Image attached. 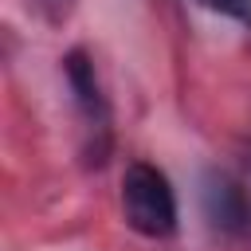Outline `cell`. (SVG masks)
<instances>
[{
    "mask_svg": "<svg viewBox=\"0 0 251 251\" xmlns=\"http://www.w3.org/2000/svg\"><path fill=\"white\" fill-rule=\"evenodd\" d=\"M122 216L126 224L145 239H165L176 231V196L169 176L149 165L133 161L122 173Z\"/></svg>",
    "mask_w": 251,
    "mask_h": 251,
    "instance_id": "cell-1",
    "label": "cell"
},
{
    "mask_svg": "<svg viewBox=\"0 0 251 251\" xmlns=\"http://www.w3.org/2000/svg\"><path fill=\"white\" fill-rule=\"evenodd\" d=\"M63 75H67V86H71V98H75V110H78L82 157L90 165H102L106 153H110V102L102 94L98 71H94L86 51H71L63 59Z\"/></svg>",
    "mask_w": 251,
    "mask_h": 251,
    "instance_id": "cell-2",
    "label": "cell"
},
{
    "mask_svg": "<svg viewBox=\"0 0 251 251\" xmlns=\"http://www.w3.org/2000/svg\"><path fill=\"white\" fill-rule=\"evenodd\" d=\"M200 4L220 12V16H227V20H235V24L251 27V0H200Z\"/></svg>",
    "mask_w": 251,
    "mask_h": 251,
    "instance_id": "cell-3",
    "label": "cell"
},
{
    "mask_svg": "<svg viewBox=\"0 0 251 251\" xmlns=\"http://www.w3.org/2000/svg\"><path fill=\"white\" fill-rule=\"evenodd\" d=\"M31 4H35L47 20H55V24H59V20H67V16H71V8H75V0H31Z\"/></svg>",
    "mask_w": 251,
    "mask_h": 251,
    "instance_id": "cell-4",
    "label": "cell"
}]
</instances>
